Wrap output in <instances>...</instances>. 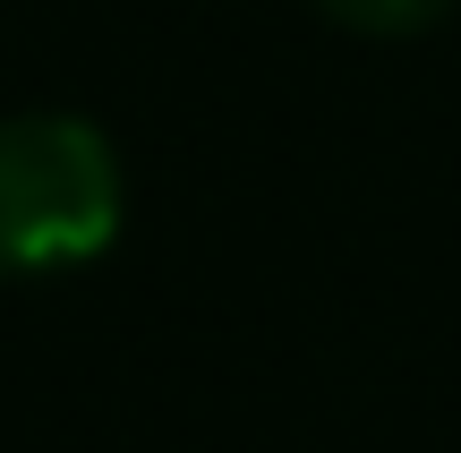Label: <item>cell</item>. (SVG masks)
Returning <instances> with one entry per match:
<instances>
[{
	"label": "cell",
	"mask_w": 461,
	"mask_h": 453,
	"mask_svg": "<svg viewBox=\"0 0 461 453\" xmlns=\"http://www.w3.org/2000/svg\"><path fill=\"white\" fill-rule=\"evenodd\" d=\"M120 231V163L86 120H0V274L77 266Z\"/></svg>",
	"instance_id": "1"
},
{
	"label": "cell",
	"mask_w": 461,
	"mask_h": 453,
	"mask_svg": "<svg viewBox=\"0 0 461 453\" xmlns=\"http://www.w3.org/2000/svg\"><path fill=\"white\" fill-rule=\"evenodd\" d=\"M342 26H367V34H411V26H428V17H445L453 0H325Z\"/></svg>",
	"instance_id": "2"
}]
</instances>
